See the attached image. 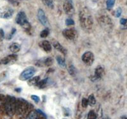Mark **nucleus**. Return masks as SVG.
<instances>
[{"label": "nucleus", "mask_w": 127, "mask_h": 119, "mask_svg": "<svg viewBox=\"0 0 127 119\" xmlns=\"http://www.w3.org/2000/svg\"><path fill=\"white\" fill-rule=\"evenodd\" d=\"M31 99L34 101L36 103H39V101H40V98H39V96H36V95H32L31 96Z\"/></svg>", "instance_id": "obj_32"}, {"label": "nucleus", "mask_w": 127, "mask_h": 119, "mask_svg": "<svg viewBox=\"0 0 127 119\" xmlns=\"http://www.w3.org/2000/svg\"><path fill=\"white\" fill-rule=\"evenodd\" d=\"M42 1L45 4V5H46V6H48L50 8L53 9L54 8V3H53L52 0H42Z\"/></svg>", "instance_id": "obj_23"}, {"label": "nucleus", "mask_w": 127, "mask_h": 119, "mask_svg": "<svg viewBox=\"0 0 127 119\" xmlns=\"http://www.w3.org/2000/svg\"><path fill=\"white\" fill-rule=\"evenodd\" d=\"M39 45L42 49L47 53L50 52L52 51V45H51L50 43L48 41H42L39 43Z\"/></svg>", "instance_id": "obj_15"}, {"label": "nucleus", "mask_w": 127, "mask_h": 119, "mask_svg": "<svg viewBox=\"0 0 127 119\" xmlns=\"http://www.w3.org/2000/svg\"><path fill=\"white\" fill-rule=\"evenodd\" d=\"M9 49L13 53H17L20 49V45L17 43H13L9 46Z\"/></svg>", "instance_id": "obj_17"}, {"label": "nucleus", "mask_w": 127, "mask_h": 119, "mask_svg": "<svg viewBox=\"0 0 127 119\" xmlns=\"http://www.w3.org/2000/svg\"><path fill=\"white\" fill-rule=\"evenodd\" d=\"M4 101H5V96L0 95V113L4 112Z\"/></svg>", "instance_id": "obj_22"}, {"label": "nucleus", "mask_w": 127, "mask_h": 119, "mask_svg": "<svg viewBox=\"0 0 127 119\" xmlns=\"http://www.w3.org/2000/svg\"><path fill=\"white\" fill-rule=\"evenodd\" d=\"M29 110V104L24 99H17L16 113L18 115H24Z\"/></svg>", "instance_id": "obj_4"}, {"label": "nucleus", "mask_w": 127, "mask_h": 119, "mask_svg": "<svg viewBox=\"0 0 127 119\" xmlns=\"http://www.w3.org/2000/svg\"><path fill=\"white\" fill-rule=\"evenodd\" d=\"M50 34L49 29H45L43 30H42L40 33V37L42 38H45V37H47Z\"/></svg>", "instance_id": "obj_28"}, {"label": "nucleus", "mask_w": 127, "mask_h": 119, "mask_svg": "<svg viewBox=\"0 0 127 119\" xmlns=\"http://www.w3.org/2000/svg\"><path fill=\"white\" fill-rule=\"evenodd\" d=\"M16 23L19 25L22 26V27L26 30H29L31 29V26L28 22L26 13L24 12H20L17 15L15 19Z\"/></svg>", "instance_id": "obj_3"}, {"label": "nucleus", "mask_w": 127, "mask_h": 119, "mask_svg": "<svg viewBox=\"0 0 127 119\" xmlns=\"http://www.w3.org/2000/svg\"><path fill=\"white\" fill-rule=\"evenodd\" d=\"M121 13H122V10H121V8H118L116 10L115 12H114V15L116 17H120L121 16Z\"/></svg>", "instance_id": "obj_29"}, {"label": "nucleus", "mask_w": 127, "mask_h": 119, "mask_svg": "<svg viewBox=\"0 0 127 119\" xmlns=\"http://www.w3.org/2000/svg\"><path fill=\"white\" fill-rule=\"evenodd\" d=\"M38 18L39 21L40 22V23L41 24L45 26V27H48L49 23L48 21V19L46 18L45 13L44 11L42 9H39L38 11Z\"/></svg>", "instance_id": "obj_11"}, {"label": "nucleus", "mask_w": 127, "mask_h": 119, "mask_svg": "<svg viewBox=\"0 0 127 119\" xmlns=\"http://www.w3.org/2000/svg\"><path fill=\"white\" fill-rule=\"evenodd\" d=\"M116 0H107L106 1V6H107V10H110L114 6Z\"/></svg>", "instance_id": "obj_25"}, {"label": "nucleus", "mask_w": 127, "mask_h": 119, "mask_svg": "<svg viewBox=\"0 0 127 119\" xmlns=\"http://www.w3.org/2000/svg\"><path fill=\"white\" fill-rule=\"evenodd\" d=\"M103 119H110V118H109V117H104Z\"/></svg>", "instance_id": "obj_36"}, {"label": "nucleus", "mask_w": 127, "mask_h": 119, "mask_svg": "<svg viewBox=\"0 0 127 119\" xmlns=\"http://www.w3.org/2000/svg\"><path fill=\"white\" fill-rule=\"evenodd\" d=\"M17 55L13 54L7 56H5L2 58L0 61V64L1 65H11L14 63L17 60Z\"/></svg>", "instance_id": "obj_8"}, {"label": "nucleus", "mask_w": 127, "mask_h": 119, "mask_svg": "<svg viewBox=\"0 0 127 119\" xmlns=\"http://www.w3.org/2000/svg\"><path fill=\"white\" fill-rule=\"evenodd\" d=\"M39 80H40V78L39 76L34 77L29 79V81H28V84H29V86H36L37 84L39 82Z\"/></svg>", "instance_id": "obj_20"}, {"label": "nucleus", "mask_w": 127, "mask_h": 119, "mask_svg": "<svg viewBox=\"0 0 127 119\" xmlns=\"http://www.w3.org/2000/svg\"><path fill=\"white\" fill-rule=\"evenodd\" d=\"M65 24L67 26L74 25V21L71 19H67L66 20H65Z\"/></svg>", "instance_id": "obj_31"}, {"label": "nucleus", "mask_w": 127, "mask_h": 119, "mask_svg": "<svg viewBox=\"0 0 127 119\" xmlns=\"http://www.w3.org/2000/svg\"><path fill=\"white\" fill-rule=\"evenodd\" d=\"M122 29H127V23H126V24L125 25L123 26Z\"/></svg>", "instance_id": "obj_35"}, {"label": "nucleus", "mask_w": 127, "mask_h": 119, "mask_svg": "<svg viewBox=\"0 0 127 119\" xmlns=\"http://www.w3.org/2000/svg\"><path fill=\"white\" fill-rule=\"evenodd\" d=\"M64 10L68 15H72L74 13V8L72 0H65L63 4Z\"/></svg>", "instance_id": "obj_7"}, {"label": "nucleus", "mask_w": 127, "mask_h": 119, "mask_svg": "<svg viewBox=\"0 0 127 119\" xmlns=\"http://www.w3.org/2000/svg\"><path fill=\"white\" fill-rule=\"evenodd\" d=\"M88 103L90 106H94L96 103V99H95V96H94V95H90L88 97Z\"/></svg>", "instance_id": "obj_24"}, {"label": "nucleus", "mask_w": 127, "mask_h": 119, "mask_svg": "<svg viewBox=\"0 0 127 119\" xmlns=\"http://www.w3.org/2000/svg\"><path fill=\"white\" fill-rule=\"evenodd\" d=\"M35 73H36L35 68H34L33 67H28L27 69H25L23 72L20 73L19 79H20V80H23V81L29 80L33 77Z\"/></svg>", "instance_id": "obj_5"}, {"label": "nucleus", "mask_w": 127, "mask_h": 119, "mask_svg": "<svg viewBox=\"0 0 127 119\" xmlns=\"http://www.w3.org/2000/svg\"><path fill=\"white\" fill-rule=\"evenodd\" d=\"M17 99L13 96H5L4 105V112L9 116L13 115L16 113Z\"/></svg>", "instance_id": "obj_2"}, {"label": "nucleus", "mask_w": 127, "mask_h": 119, "mask_svg": "<svg viewBox=\"0 0 127 119\" xmlns=\"http://www.w3.org/2000/svg\"><path fill=\"white\" fill-rule=\"evenodd\" d=\"M104 74V69L101 66H98L96 68L95 71V73L93 77L92 78V80H97L100 79L102 77Z\"/></svg>", "instance_id": "obj_14"}, {"label": "nucleus", "mask_w": 127, "mask_h": 119, "mask_svg": "<svg viewBox=\"0 0 127 119\" xmlns=\"http://www.w3.org/2000/svg\"><path fill=\"white\" fill-rule=\"evenodd\" d=\"M89 105L88 103V99H86V98H83L82 101H81V105H82L83 107L86 108L87 107V106Z\"/></svg>", "instance_id": "obj_30"}, {"label": "nucleus", "mask_w": 127, "mask_h": 119, "mask_svg": "<svg viewBox=\"0 0 127 119\" xmlns=\"http://www.w3.org/2000/svg\"></svg>", "instance_id": "obj_38"}, {"label": "nucleus", "mask_w": 127, "mask_h": 119, "mask_svg": "<svg viewBox=\"0 0 127 119\" xmlns=\"http://www.w3.org/2000/svg\"><path fill=\"white\" fill-rule=\"evenodd\" d=\"M52 63L53 59L50 57H47L39 60L36 62V65H38V67H48L52 65Z\"/></svg>", "instance_id": "obj_13"}, {"label": "nucleus", "mask_w": 127, "mask_h": 119, "mask_svg": "<svg viewBox=\"0 0 127 119\" xmlns=\"http://www.w3.org/2000/svg\"><path fill=\"white\" fill-rule=\"evenodd\" d=\"M126 23H127V19H121V20H120V24H121V25H125L126 24Z\"/></svg>", "instance_id": "obj_34"}, {"label": "nucleus", "mask_w": 127, "mask_h": 119, "mask_svg": "<svg viewBox=\"0 0 127 119\" xmlns=\"http://www.w3.org/2000/svg\"><path fill=\"white\" fill-rule=\"evenodd\" d=\"M48 81V79H45L42 80H39V82L37 84L36 86H38L39 88H40V89H43V88H46V86H47Z\"/></svg>", "instance_id": "obj_21"}, {"label": "nucleus", "mask_w": 127, "mask_h": 119, "mask_svg": "<svg viewBox=\"0 0 127 119\" xmlns=\"http://www.w3.org/2000/svg\"><path fill=\"white\" fill-rule=\"evenodd\" d=\"M15 32H16V29H15V28L12 29V31H11V33H10V34H9L8 37H7L8 39V40H9V39H11V38H12V37H13V36H14L15 34Z\"/></svg>", "instance_id": "obj_33"}, {"label": "nucleus", "mask_w": 127, "mask_h": 119, "mask_svg": "<svg viewBox=\"0 0 127 119\" xmlns=\"http://www.w3.org/2000/svg\"><path fill=\"white\" fill-rule=\"evenodd\" d=\"M37 119H43V118H38Z\"/></svg>", "instance_id": "obj_37"}, {"label": "nucleus", "mask_w": 127, "mask_h": 119, "mask_svg": "<svg viewBox=\"0 0 127 119\" xmlns=\"http://www.w3.org/2000/svg\"><path fill=\"white\" fill-rule=\"evenodd\" d=\"M68 72L71 74V75H75L76 73V69L74 67V65H71L69 67Z\"/></svg>", "instance_id": "obj_26"}, {"label": "nucleus", "mask_w": 127, "mask_h": 119, "mask_svg": "<svg viewBox=\"0 0 127 119\" xmlns=\"http://www.w3.org/2000/svg\"><path fill=\"white\" fill-rule=\"evenodd\" d=\"M39 113L36 111H31L30 113L28 114L26 119H37L39 116Z\"/></svg>", "instance_id": "obj_19"}, {"label": "nucleus", "mask_w": 127, "mask_h": 119, "mask_svg": "<svg viewBox=\"0 0 127 119\" xmlns=\"http://www.w3.org/2000/svg\"><path fill=\"white\" fill-rule=\"evenodd\" d=\"M79 17L81 27L84 30L88 31L92 29L94 24L93 18L92 17L91 13L87 8H82L79 10Z\"/></svg>", "instance_id": "obj_1"}, {"label": "nucleus", "mask_w": 127, "mask_h": 119, "mask_svg": "<svg viewBox=\"0 0 127 119\" xmlns=\"http://www.w3.org/2000/svg\"><path fill=\"white\" fill-rule=\"evenodd\" d=\"M99 20L100 25L104 29H109L112 27V22L111 19L107 16H102L100 18Z\"/></svg>", "instance_id": "obj_10"}, {"label": "nucleus", "mask_w": 127, "mask_h": 119, "mask_svg": "<svg viewBox=\"0 0 127 119\" xmlns=\"http://www.w3.org/2000/svg\"><path fill=\"white\" fill-rule=\"evenodd\" d=\"M14 11L9 6H3L0 8V19H9L13 16Z\"/></svg>", "instance_id": "obj_6"}, {"label": "nucleus", "mask_w": 127, "mask_h": 119, "mask_svg": "<svg viewBox=\"0 0 127 119\" xmlns=\"http://www.w3.org/2000/svg\"><path fill=\"white\" fill-rule=\"evenodd\" d=\"M97 115L93 110L90 111L87 115V119H97Z\"/></svg>", "instance_id": "obj_27"}, {"label": "nucleus", "mask_w": 127, "mask_h": 119, "mask_svg": "<svg viewBox=\"0 0 127 119\" xmlns=\"http://www.w3.org/2000/svg\"><path fill=\"white\" fill-rule=\"evenodd\" d=\"M56 60L58 64L59 65V66L61 67L64 68L66 67V64H65V61L64 58H62L61 56H56Z\"/></svg>", "instance_id": "obj_18"}, {"label": "nucleus", "mask_w": 127, "mask_h": 119, "mask_svg": "<svg viewBox=\"0 0 127 119\" xmlns=\"http://www.w3.org/2000/svg\"></svg>", "instance_id": "obj_39"}, {"label": "nucleus", "mask_w": 127, "mask_h": 119, "mask_svg": "<svg viewBox=\"0 0 127 119\" xmlns=\"http://www.w3.org/2000/svg\"><path fill=\"white\" fill-rule=\"evenodd\" d=\"M82 61L88 65H91L94 62V55L92 52L87 51L82 55Z\"/></svg>", "instance_id": "obj_9"}, {"label": "nucleus", "mask_w": 127, "mask_h": 119, "mask_svg": "<svg viewBox=\"0 0 127 119\" xmlns=\"http://www.w3.org/2000/svg\"><path fill=\"white\" fill-rule=\"evenodd\" d=\"M76 32L72 29H65L62 31V35L69 40H73L76 37Z\"/></svg>", "instance_id": "obj_12"}, {"label": "nucleus", "mask_w": 127, "mask_h": 119, "mask_svg": "<svg viewBox=\"0 0 127 119\" xmlns=\"http://www.w3.org/2000/svg\"><path fill=\"white\" fill-rule=\"evenodd\" d=\"M53 46L57 50H58L59 51L61 52V53H62L64 55H65L67 53V49H65V48H64L62 45L60 44L59 42L55 41L53 43Z\"/></svg>", "instance_id": "obj_16"}]
</instances>
